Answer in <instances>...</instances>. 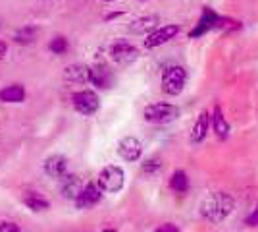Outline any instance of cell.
<instances>
[{
  "label": "cell",
  "mask_w": 258,
  "mask_h": 232,
  "mask_svg": "<svg viewBox=\"0 0 258 232\" xmlns=\"http://www.w3.org/2000/svg\"><path fill=\"white\" fill-rule=\"evenodd\" d=\"M231 211H233V199L224 192L212 194L201 205V215L210 222H222L224 219H227V215Z\"/></svg>",
  "instance_id": "cell-1"
},
{
  "label": "cell",
  "mask_w": 258,
  "mask_h": 232,
  "mask_svg": "<svg viewBox=\"0 0 258 232\" xmlns=\"http://www.w3.org/2000/svg\"><path fill=\"white\" fill-rule=\"evenodd\" d=\"M143 118L151 124H168L179 118V109L170 103H152L149 107H145Z\"/></svg>",
  "instance_id": "cell-2"
},
{
  "label": "cell",
  "mask_w": 258,
  "mask_h": 232,
  "mask_svg": "<svg viewBox=\"0 0 258 232\" xmlns=\"http://www.w3.org/2000/svg\"><path fill=\"white\" fill-rule=\"evenodd\" d=\"M187 72L183 66H168L162 74V91L170 97H177L185 87Z\"/></svg>",
  "instance_id": "cell-3"
},
{
  "label": "cell",
  "mask_w": 258,
  "mask_h": 232,
  "mask_svg": "<svg viewBox=\"0 0 258 232\" xmlns=\"http://www.w3.org/2000/svg\"><path fill=\"white\" fill-rule=\"evenodd\" d=\"M123 182H125V174L123 170L116 165L104 166L98 174V188L108 194H116L123 188Z\"/></svg>",
  "instance_id": "cell-4"
},
{
  "label": "cell",
  "mask_w": 258,
  "mask_h": 232,
  "mask_svg": "<svg viewBox=\"0 0 258 232\" xmlns=\"http://www.w3.org/2000/svg\"><path fill=\"white\" fill-rule=\"evenodd\" d=\"M72 103H74V109L77 112H81V114H95L98 111V107H100V101H98V95L95 91H79L76 93L74 97H72Z\"/></svg>",
  "instance_id": "cell-5"
},
{
  "label": "cell",
  "mask_w": 258,
  "mask_h": 232,
  "mask_svg": "<svg viewBox=\"0 0 258 232\" xmlns=\"http://www.w3.org/2000/svg\"><path fill=\"white\" fill-rule=\"evenodd\" d=\"M110 58L116 62V64H131L139 58V51L127 41H116V43L110 47Z\"/></svg>",
  "instance_id": "cell-6"
},
{
  "label": "cell",
  "mask_w": 258,
  "mask_h": 232,
  "mask_svg": "<svg viewBox=\"0 0 258 232\" xmlns=\"http://www.w3.org/2000/svg\"><path fill=\"white\" fill-rule=\"evenodd\" d=\"M179 25H162L158 29H154L152 33H149V37L145 39V49H156L160 44H166L168 41H172L175 35L179 33Z\"/></svg>",
  "instance_id": "cell-7"
},
{
  "label": "cell",
  "mask_w": 258,
  "mask_h": 232,
  "mask_svg": "<svg viewBox=\"0 0 258 232\" xmlns=\"http://www.w3.org/2000/svg\"><path fill=\"white\" fill-rule=\"evenodd\" d=\"M118 155L123 161H127V163H135V161H139L141 155H143V144L137 137H133V135L121 137L118 142Z\"/></svg>",
  "instance_id": "cell-8"
},
{
  "label": "cell",
  "mask_w": 258,
  "mask_h": 232,
  "mask_svg": "<svg viewBox=\"0 0 258 232\" xmlns=\"http://www.w3.org/2000/svg\"><path fill=\"white\" fill-rule=\"evenodd\" d=\"M100 199H102V190L98 188V184H87L74 201H76L77 209H91Z\"/></svg>",
  "instance_id": "cell-9"
},
{
  "label": "cell",
  "mask_w": 258,
  "mask_h": 232,
  "mask_svg": "<svg viewBox=\"0 0 258 232\" xmlns=\"http://www.w3.org/2000/svg\"><path fill=\"white\" fill-rule=\"evenodd\" d=\"M43 168L50 178H62L68 174V159L64 155H52L44 161Z\"/></svg>",
  "instance_id": "cell-10"
},
{
  "label": "cell",
  "mask_w": 258,
  "mask_h": 232,
  "mask_svg": "<svg viewBox=\"0 0 258 232\" xmlns=\"http://www.w3.org/2000/svg\"><path fill=\"white\" fill-rule=\"evenodd\" d=\"M208 128H210V112L203 111L197 116V120H195V126L193 130H191V142L193 144H203L206 140Z\"/></svg>",
  "instance_id": "cell-11"
},
{
  "label": "cell",
  "mask_w": 258,
  "mask_h": 232,
  "mask_svg": "<svg viewBox=\"0 0 258 232\" xmlns=\"http://www.w3.org/2000/svg\"><path fill=\"white\" fill-rule=\"evenodd\" d=\"M83 190V180L76 174H66L62 176V186H60V192L66 199H76L79 196V192Z\"/></svg>",
  "instance_id": "cell-12"
},
{
  "label": "cell",
  "mask_w": 258,
  "mask_h": 232,
  "mask_svg": "<svg viewBox=\"0 0 258 232\" xmlns=\"http://www.w3.org/2000/svg\"><path fill=\"white\" fill-rule=\"evenodd\" d=\"M216 23H218V16H216L210 8H205L203 16H201V20H199V23H197V27L191 31V37H201V35H205L206 31L214 29Z\"/></svg>",
  "instance_id": "cell-13"
},
{
  "label": "cell",
  "mask_w": 258,
  "mask_h": 232,
  "mask_svg": "<svg viewBox=\"0 0 258 232\" xmlns=\"http://www.w3.org/2000/svg\"><path fill=\"white\" fill-rule=\"evenodd\" d=\"M112 72L106 66H93L91 68V76L89 81H93V85H97L98 89H108L112 85Z\"/></svg>",
  "instance_id": "cell-14"
},
{
  "label": "cell",
  "mask_w": 258,
  "mask_h": 232,
  "mask_svg": "<svg viewBox=\"0 0 258 232\" xmlns=\"http://www.w3.org/2000/svg\"><path fill=\"white\" fill-rule=\"evenodd\" d=\"M91 76V68L85 64H72L64 70V77L72 83H87Z\"/></svg>",
  "instance_id": "cell-15"
},
{
  "label": "cell",
  "mask_w": 258,
  "mask_h": 232,
  "mask_svg": "<svg viewBox=\"0 0 258 232\" xmlns=\"http://www.w3.org/2000/svg\"><path fill=\"white\" fill-rule=\"evenodd\" d=\"M210 124L214 128V133L218 140H227V135H229V124H227L226 116H224V112H222L220 107L214 109V116H210Z\"/></svg>",
  "instance_id": "cell-16"
},
{
  "label": "cell",
  "mask_w": 258,
  "mask_h": 232,
  "mask_svg": "<svg viewBox=\"0 0 258 232\" xmlns=\"http://www.w3.org/2000/svg\"><path fill=\"white\" fill-rule=\"evenodd\" d=\"M22 199L31 211H46L50 207V201L44 196H41L39 192H25Z\"/></svg>",
  "instance_id": "cell-17"
},
{
  "label": "cell",
  "mask_w": 258,
  "mask_h": 232,
  "mask_svg": "<svg viewBox=\"0 0 258 232\" xmlns=\"http://www.w3.org/2000/svg\"><path fill=\"white\" fill-rule=\"evenodd\" d=\"M158 16H143V18H137L135 22L129 25V29L133 33H149L152 31L156 25H158Z\"/></svg>",
  "instance_id": "cell-18"
},
{
  "label": "cell",
  "mask_w": 258,
  "mask_h": 232,
  "mask_svg": "<svg viewBox=\"0 0 258 232\" xmlns=\"http://www.w3.org/2000/svg\"><path fill=\"white\" fill-rule=\"evenodd\" d=\"M23 99H25V89L18 83L0 89V101H4V103H22Z\"/></svg>",
  "instance_id": "cell-19"
},
{
  "label": "cell",
  "mask_w": 258,
  "mask_h": 232,
  "mask_svg": "<svg viewBox=\"0 0 258 232\" xmlns=\"http://www.w3.org/2000/svg\"><path fill=\"white\" fill-rule=\"evenodd\" d=\"M170 188L173 192H177V194H185L189 190V178H187V174L183 170H175L172 174V178H170Z\"/></svg>",
  "instance_id": "cell-20"
},
{
  "label": "cell",
  "mask_w": 258,
  "mask_h": 232,
  "mask_svg": "<svg viewBox=\"0 0 258 232\" xmlns=\"http://www.w3.org/2000/svg\"><path fill=\"white\" fill-rule=\"evenodd\" d=\"M14 39H16V43H22V44L35 43V39H37V27H23L20 31H16Z\"/></svg>",
  "instance_id": "cell-21"
},
{
  "label": "cell",
  "mask_w": 258,
  "mask_h": 232,
  "mask_svg": "<svg viewBox=\"0 0 258 232\" xmlns=\"http://www.w3.org/2000/svg\"><path fill=\"white\" fill-rule=\"evenodd\" d=\"M68 39L66 37H54L52 41H50V44H48V49L52 51L54 55H64L66 51H68Z\"/></svg>",
  "instance_id": "cell-22"
},
{
  "label": "cell",
  "mask_w": 258,
  "mask_h": 232,
  "mask_svg": "<svg viewBox=\"0 0 258 232\" xmlns=\"http://www.w3.org/2000/svg\"><path fill=\"white\" fill-rule=\"evenodd\" d=\"M141 170H143L145 174H158V172L162 170V163L160 161H154V159L145 161V163L141 165Z\"/></svg>",
  "instance_id": "cell-23"
},
{
  "label": "cell",
  "mask_w": 258,
  "mask_h": 232,
  "mask_svg": "<svg viewBox=\"0 0 258 232\" xmlns=\"http://www.w3.org/2000/svg\"><path fill=\"white\" fill-rule=\"evenodd\" d=\"M0 232H22L16 222H2L0 224Z\"/></svg>",
  "instance_id": "cell-24"
},
{
  "label": "cell",
  "mask_w": 258,
  "mask_h": 232,
  "mask_svg": "<svg viewBox=\"0 0 258 232\" xmlns=\"http://www.w3.org/2000/svg\"><path fill=\"white\" fill-rule=\"evenodd\" d=\"M245 224H248V226H258V205L256 209H252V213L245 219Z\"/></svg>",
  "instance_id": "cell-25"
},
{
  "label": "cell",
  "mask_w": 258,
  "mask_h": 232,
  "mask_svg": "<svg viewBox=\"0 0 258 232\" xmlns=\"http://www.w3.org/2000/svg\"><path fill=\"white\" fill-rule=\"evenodd\" d=\"M154 232H181V230L175 224H172V222H166V224H160Z\"/></svg>",
  "instance_id": "cell-26"
},
{
  "label": "cell",
  "mask_w": 258,
  "mask_h": 232,
  "mask_svg": "<svg viewBox=\"0 0 258 232\" xmlns=\"http://www.w3.org/2000/svg\"><path fill=\"white\" fill-rule=\"evenodd\" d=\"M6 53H8V47H6V43H4V41H0V60L6 56Z\"/></svg>",
  "instance_id": "cell-27"
},
{
  "label": "cell",
  "mask_w": 258,
  "mask_h": 232,
  "mask_svg": "<svg viewBox=\"0 0 258 232\" xmlns=\"http://www.w3.org/2000/svg\"><path fill=\"white\" fill-rule=\"evenodd\" d=\"M102 232H118V230H114V228H108V230H102Z\"/></svg>",
  "instance_id": "cell-28"
},
{
  "label": "cell",
  "mask_w": 258,
  "mask_h": 232,
  "mask_svg": "<svg viewBox=\"0 0 258 232\" xmlns=\"http://www.w3.org/2000/svg\"><path fill=\"white\" fill-rule=\"evenodd\" d=\"M106 2H112V0H106Z\"/></svg>",
  "instance_id": "cell-29"
}]
</instances>
